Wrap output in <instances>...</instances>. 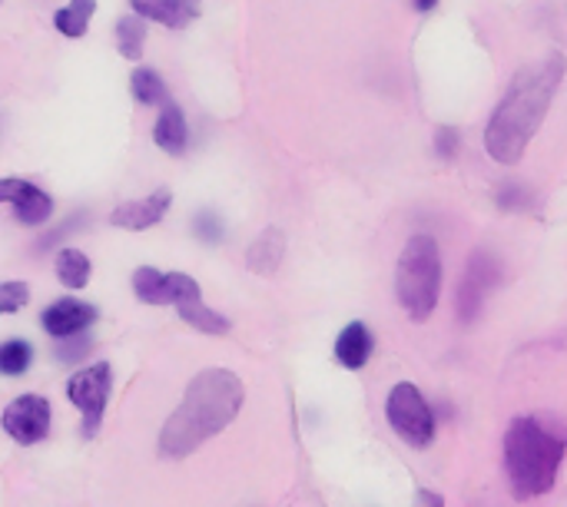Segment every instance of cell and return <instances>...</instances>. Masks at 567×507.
Listing matches in <instances>:
<instances>
[{"label": "cell", "instance_id": "cell-19", "mask_svg": "<svg viewBox=\"0 0 567 507\" xmlns=\"http://www.w3.org/2000/svg\"><path fill=\"white\" fill-rule=\"evenodd\" d=\"M90 259L80 249H60L56 252V276L66 289H83L90 282Z\"/></svg>", "mask_w": 567, "mask_h": 507}, {"label": "cell", "instance_id": "cell-4", "mask_svg": "<svg viewBox=\"0 0 567 507\" xmlns=\"http://www.w3.org/2000/svg\"><path fill=\"white\" fill-rule=\"evenodd\" d=\"M395 289L402 309L415 319L425 322L442 296V252L432 236H412L399 256L395 269Z\"/></svg>", "mask_w": 567, "mask_h": 507}, {"label": "cell", "instance_id": "cell-8", "mask_svg": "<svg viewBox=\"0 0 567 507\" xmlns=\"http://www.w3.org/2000/svg\"><path fill=\"white\" fill-rule=\"evenodd\" d=\"M173 276H176V302H173V306H176L179 319L189 322L193 329L206 332V335H226V332H229V319H223L219 312H213V309L203 302L196 279L186 276V272H173Z\"/></svg>", "mask_w": 567, "mask_h": 507}, {"label": "cell", "instance_id": "cell-20", "mask_svg": "<svg viewBox=\"0 0 567 507\" xmlns=\"http://www.w3.org/2000/svg\"><path fill=\"white\" fill-rule=\"evenodd\" d=\"M143 40H146V23L136 17H126L116 23V46L126 60H140L143 56Z\"/></svg>", "mask_w": 567, "mask_h": 507}, {"label": "cell", "instance_id": "cell-13", "mask_svg": "<svg viewBox=\"0 0 567 507\" xmlns=\"http://www.w3.org/2000/svg\"><path fill=\"white\" fill-rule=\"evenodd\" d=\"M133 10L146 20H159L163 27H186L199 17V0H130Z\"/></svg>", "mask_w": 567, "mask_h": 507}, {"label": "cell", "instance_id": "cell-24", "mask_svg": "<svg viewBox=\"0 0 567 507\" xmlns=\"http://www.w3.org/2000/svg\"><path fill=\"white\" fill-rule=\"evenodd\" d=\"M498 203H502V209H525V206H528V189L518 186V183H508V186L498 193Z\"/></svg>", "mask_w": 567, "mask_h": 507}, {"label": "cell", "instance_id": "cell-2", "mask_svg": "<svg viewBox=\"0 0 567 507\" xmlns=\"http://www.w3.org/2000/svg\"><path fill=\"white\" fill-rule=\"evenodd\" d=\"M246 402V389L239 382V375L226 372V369H206L199 372L179 408L169 415V422L159 432V455L163 458H186L193 455L199 445H206L209 438H216L223 428L233 425V418L243 412Z\"/></svg>", "mask_w": 567, "mask_h": 507}, {"label": "cell", "instance_id": "cell-23", "mask_svg": "<svg viewBox=\"0 0 567 507\" xmlns=\"http://www.w3.org/2000/svg\"><path fill=\"white\" fill-rule=\"evenodd\" d=\"M27 299H30V289H27L23 282H3V286H0V312H3V315H10V312H17L20 306H27Z\"/></svg>", "mask_w": 567, "mask_h": 507}, {"label": "cell", "instance_id": "cell-3", "mask_svg": "<svg viewBox=\"0 0 567 507\" xmlns=\"http://www.w3.org/2000/svg\"><path fill=\"white\" fill-rule=\"evenodd\" d=\"M565 452L567 428L558 418H545V415L515 418L505 435V472L512 492L522 501L548 495L555 488Z\"/></svg>", "mask_w": 567, "mask_h": 507}, {"label": "cell", "instance_id": "cell-7", "mask_svg": "<svg viewBox=\"0 0 567 507\" xmlns=\"http://www.w3.org/2000/svg\"><path fill=\"white\" fill-rule=\"evenodd\" d=\"M3 432L20 445H37L50 432V405L40 395H20L3 408Z\"/></svg>", "mask_w": 567, "mask_h": 507}, {"label": "cell", "instance_id": "cell-21", "mask_svg": "<svg viewBox=\"0 0 567 507\" xmlns=\"http://www.w3.org/2000/svg\"><path fill=\"white\" fill-rule=\"evenodd\" d=\"M130 86H133V96L140 100V103H146V106H156V103H169L166 100V86H163V80L153 73V70H146V66H140V70H133V80H130Z\"/></svg>", "mask_w": 567, "mask_h": 507}, {"label": "cell", "instance_id": "cell-15", "mask_svg": "<svg viewBox=\"0 0 567 507\" xmlns=\"http://www.w3.org/2000/svg\"><path fill=\"white\" fill-rule=\"evenodd\" d=\"M286 256V232L282 229H266L246 252V266L256 276H272Z\"/></svg>", "mask_w": 567, "mask_h": 507}, {"label": "cell", "instance_id": "cell-6", "mask_svg": "<svg viewBox=\"0 0 567 507\" xmlns=\"http://www.w3.org/2000/svg\"><path fill=\"white\" fill-rule=\"evenodd\" d=\"M110 385H113L110 365H86L66 385L70 402L83 412V435L86 438H93L100 422H103V412H106V402H110Z\"/></svg>", "mask_w": 567, "mask_h": 507}, {"label": "cell", "instance_id": "cell-11", "mask_svg": "<svg viewBox=\"0 0 567 507\" xmlns=\"http://www.w3.org/2000/svg\"><path fill=\"white\" fill-rule=\"evenodd\" d=\"M169 206H173V193L169 189H156L153 196L140 199V203L116 206L113 216H110V223L120 226V229H133V232L136 229H150V226H156L169 213Z\"/></svg>", "mask_w": 567, "mask_h": 507}, {"label": "cell", "instance_id": "cell-26", "mask_svg": "<svg viewBox=\"0 0 567 507\" xmlns=\"http://www.w3.org/2000/svg\"><path fill=\"white\" fill-rule=\"evenodd\" d=\"M435 149H439V156H455V149H458V133L452 130V126H439V133H435Z\"/></svg>", "mask_w": 567, "mask_h": 507}, {"label": "cell", "instance_id": "cell-18", "mask_svg": "<svg viewBox=\"0 0 567 507\" xmlns=\"http://www.w3.org/2000/svg\"><path fill=\"white\" fill-rule=\"evenodd\" d=\"M96 10V0H70L66 7H60L53 13V23L63 37H83L90 27V17Z\"/></svg>", "mask_w": 567, "mask_h": 507}, {"label": "cell", "instance_id": "cell-27", "mask_svg": "<svg viewBox=\"0 0 567 507\" xmlns=\"http://www.w3.org/2000/svg\"><path fill=\"white\" fill-rule=\"evenodd\" d=\"M415 507H445V501L435 495V492H419V498H415Z\"/></svg>", "mask_w": 567, "mask_h": 507}, {"label": "cell", "instance_id": "cell-16", "mask_svg": "<svg viewBox=\"0 0 567 507\" xmlns=\"http://www.w3.org/2000/svg\"><path fill=\"white\" fill-rule=\"evenodd\" d=\"M372 355V335L362 322H352L339 332V342H336V359L349 369V372H359Z\"/></svg>", "mask_w": 567, "mask_h": 507}, {"label": "cell", "instance_id": "cell-1", "mask_svg": "<svg viewBox=\"0 0 567 507\" xmlns=\"http://www.w3.org/2000/svg\"><path fill=\"white\" fill-rule=\"evenodd\" d=\"M565 53H548L545 60L522 66L512 80V86L505 90L488 130H485V149L492 153L495 163L515 166L532 136L538 133V126L545 123L551 100L565 80Z\"/></svg>", "mask_w": 567, "mask_h": 507}, {"label": "cell", "instance_id": "cell-17", "mask_svg": "<svg viewBox=\"0 0 567 507\" xmlns=\"http://www.w3.org/2000/svg\"><path fill=\"white\" fill-rule=\"evenodd\" d=\"M153 139H156V146H163L173 156H179L186 149V120H183L176 103L163 106V113L156 120V130H153Z\"/></svg>", "mask_w": 567, "mask_h": 507}, {"label": "cell", "instance_id": "cell-25", "mask_svg": "<svg viewBox=\"0 0 567 507\" xmlns=\"http://www.w3.org/2000/svg\"><path fill=\"white\" fill-rule=\"evenodd\" d=\"M196 232H199L203 242H219L223 239V226H219V219L213 213H199L196 216Z\"/></svg>", "mask_w": 567, "mask_h": 507}, {"label": "cell", "instance_id": "cell-28", "mask_svg": "<svg viewBox=\"0 0 567 507\" xmlns=\"http://www.w3.org/2000/svg\"><path fill=\"white\" fill-rule=\"evenodd\" d=\"M435 3H439V0H415V7H419V10H432Z\"/></svg>", "mask_w": 567, "mask_h": 507}, {"label": "cell", "instance_id": "cell-5", "mask_svg": "<svg viewBox=\"0 0 567 507\" xmlns=\"http://www.w3.org/2000/svg\"><path fill=\"white\" fill-rule=\"evenodd\" d=\"M385 415H389V425L399 432V438H405L412 448H429L435 442V415L425 395L412 382H399L389 392Z\"/></svg>", "mask_w": 567, "mask_h": 507}, {"label": "cell", "instance_id": "cell-12", "mask_svg": "<svg viewBox=\"0 0 567 507\" xmlns=\"http://www.w3.org/2000/svg\"><path fill=\"white\" fill-rule=\"evenodd\" d=\"M96 319V309L86 306V302H76V299H60L53 306L43 309V329L53 335V339H70V335H80L90 322Z\"/></svg>", "mask_w": 567, "mask_h": 507}, {"label": "cell", "instance_id": "cell-14", "mask_svg": "<svg viewBox=\"0 0 567 507\" xmlns=\"http://www.w3.org/2000/svg\"><path fill=\"white\" fill-rule=\"evenodd\" d=\"M133 292L146 306H173L176 302V276L143 266L133 272Z\"/></svg>", "mask_w": 567, "mask_h": 507}, {"label": "cell", "instance_id": "cell-10", "mask_svg": "<svg viewBox=\"0 0 567 507\" xmlns=\"http://www.w3.org/2000/svg\"><path fill=\"white\" fill-rule=\"evenodd\" d=\"M0 199L13 206V213H17V219L23 226H40L53 213V199L40 186L27 183V179H3L0 183Z\"/></svg>", "mask_w": 567, "mask_h": 507}, {"label": "cell", "instance_id": "cell-9", "mask_svg": "<svg viewBox=\"0 0 567 507\" xmlns=\"http://www.w3.org/2000/svg\"><path fill=\"white\" fill-rule=\"evenodd\" d=\"M495 282H498V262L488 252H475L472 262H468V272L462 279V289H458L462 322H472L482 312V302L495 289Z\"/></svg>", "mask_w": 567, "mask_h": 507}, {"label": "cell", "instance_id": "cell-22", "mask_svg": "<svg viewBox=\"0 0 567 507\" xmlns=\"http://www.w3.org/2000/svg\"><path fill=\"white\" fill-rule=\"evenodd\" d=\"M30 359H33V349L27 342H7L0 349V372L3 375H23L30 369Z\"/></svg>", "mask_w": 567, "mask_h": 507}]
</instances>
